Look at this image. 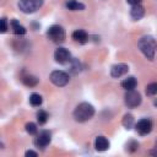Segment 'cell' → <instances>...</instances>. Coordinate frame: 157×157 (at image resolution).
<instances>
[{"label": "cell", "mask_w": 157, "mask_h": 157, "mask_svg": "<svg viewBox=\"0 0 157 157\" xmlns=\"http://www.w3.org/2000/svg\"><path fill=\"white\" fill-rule=\"evenodd\" d=\"M135 129H136V131H137L141 136H145V135L150 134L151 130H152V121H151V119H148V118L140 119V120L135 124Z\"/></svg>", "instance_id": "8"}, {"label": "cell", "mask_w": 157, "mask_h": 157, "mask_svg": "<svg viewBox=\"0 0 157 157\" xmlns=\"http://www.w3.org/2000/svg\"><path fill=\"white\" fill-rule=\"evenodd\" d=\"M137 47L141 50V53L148 59V60H153L155 59V53H156V39L152 36H144L139 39L137 42Z\"/></svg>", "instance_id": "1"}, {"label": "cell", "mask_w": 157, "mask_h": 157, "mask_svg": "<svg viewBox=\"0 0 157 157\" xmlns=\"http://www.w3.org/2000/svg\"><path fill=\"white\" fill-rule=\"evenodd\" d=\"M47 37L54 43H63L65 40V29L59 25H53L47 29Z\"/></svg>", "instance_id": "3"}, {"label": "cell", "mask_w": 157, "mask_h": 157, "mask_svg": "<svg viewBox=\"0 0 157 157\" xmlns=\"http://www.w3.org/2000/svg\"><path fill=\"white\" fill-rule=\"evenodd\" d=\"M94 148L99 152H103V151H107L109 148V141L107 137L104 136H97L96 140H94Z\"/></svg>", "instance_id": "12"}, {"label": "cell", "mask_w": 157, "mask_h": 157, "mask_svg": "<svg viewBox=\"0 0 157 157\" xmlns=\"http://www.w3.org/2000/svg\"><path fill=\"white\" fill-rule=\"evenodd\" d=\"M94 115V108L88 102L80 103L74 110V119L78 123H85Z\"/></svg>", "instance_id": "2"}, {"label": "cell", "mask_w": 157, "mask_h": 157, "mask_svg": "<svg viewBox=\"0 0 157 157\" xmlns=\"http://www.w3.org/2000/svg\"><path fill=\"white\" fill-rule=\"evenodd\" d=\"M156 93H157V83L156 82H152V83L146 86V94L147 96H155Z\"/></svg>", "instance_id": "21"}, {"label": "cell", "mask_w": 157, "mask_h": 157, "mask_svg": "<svg viewBox=\"0 0 157 157\" xmlns=\"http://www.w3.org/2000/svg\"><path fill=\"white\" fill-rule=\"evenodd\" d=\"M52 141V134L50 131L48 130H42L39 134H37V136L34 137V146L36 147H40V148H44L47 147Z\"/></svg>", "instance_id": "7"}, {"label": "cell", "mask_w": 157, "mask_h": 157, "mask_svg": "<svg viewBox=\"0 0 157 157\" xmlns=\"http://www.w3.org/2000/svg\"><path fill=\"white\" fill-rule=\"evenodd\" d=\"M141 101H142V98H141L140 92H137L135 90L126 91V93L124 96V102H125V105L128 108H135V107L140 105Z\"/></svg>", "instance_id": "6"}, {"label": "cell", "mask_w": 157, "mask_h": 157, "mask_svg": "<svg viewBox=\"0 0 157 157\" xmlns=\"http://www.w3.org/2000/svg\"><path fill=\"white\" fill-rule=\"evenodd\" d=\"M25 156H26V157H29V156H33V157H37V156H38V153H37L36 151H32V150H28V151H26V153H25Z\"/></svg>", "instance_id": "25"}, {"label": "cell", "mask_w": 157, "mask_h": 157, "mask_svg": "<svg viewBox=\"0 0 157 157\" xmlns=\"http://www.w3.org/2000/svg\"><path fill=\"white\" fill-rule=\"evenodd\" d=\"M7 28H9V26H7L6 18H0V33L7 32Z\"/></svg>", "instance_id": "24"}, {"label": "cell", "mask_w": 157, "mask_h": 157, "mask_svg": "<svg viewBox=\"0 0 157 157\" xmlns=\"http://www.w3.org/2000/svg\"><path fill=\"white\" fill-rule=\"evenodd\" d=\"M26 131H27L29 135H36V134L38 132V128H37V125H36L34 123L29 121V123L26 124Z\"/></svg>", "instance_id": "22"}, {"label": "cell", "mask_w": 157, "mask_h": 157, "mask_svg": "<svg viewBox=\"0 0 157 157\" xmlns=\"http://www.w3.org/2000/svg\"><path fill=\"white\" fill-rule=\"evenodd\" d=\"M141 1L142 0H126V2L130 5H137V4H141Z\"/></svg>", "instance_id": "26"}, {"label": "cell", "mask_w": 157, "mask_h": 157, "mask_svg": "<svg viewBox=\"0 0 157 157\" xmlns=\"http://www.w3.org/2000/svg\"><path fill=\"white\" fill-rule=\"evenodd\" d=\"M72 39L75 42H78L81 44L86 43L88 40V34L85 29H76L74 33H72Z\"/></svg>", "instance_id": "13"}, {"label": "cell", "mask_w": 157, "mask_h": 157, "mask_svg": "<svg viewBox=\"0 0 157 157\" xmlns=\"http://www.w3.org/2000/svg\"><path fill=\"white\" fill-rule=\"evenodd\" d=\"M121 123H123V125H124L125 129L130 130V129L134 126V117H132L131 114H125Z\"/></svg>", "instance_id": "19"}, {"label": "cell", "mask_w": 157, "mask_h": 157, "mask_svg": "<svg viewBox=\"0 0 157 157\" xmlns=\"http://www.w3.org/2000/svg\"><path fill=\"white\" fill-rule=\"evenodd\" d=\"M22 82L23 85H26L27 87H34L38 85L39 82V78L37 76H33V75H26L22 77Z\"/></svg>", "instance_id": "17"}, {"label": "cell", "mask_w": 157, "mask_h": 157, "mask_svg": "<svg viewBox=\"0 0 157 157\" xmlns=\"http://www.w3.org/2000/svg\"><path fill=\"white\" fill-rule=\"evenodd\" d=\"M128 71H129V66L126 64H124V63H119V64H115V65L112 66L110 75H112V77L118 78V77L125 75Z\"/></svg>", "instance_id": "10"}, {"label": "cell", "mask_w": 157, "mask_h": 157, "mask_svg": "<svg viewBox=\"0 0 157 157\" xmlns=\"http://www.w3.org/2000/svg\"><path fill=\"white\" fill-rule=\"evenodd\" d=\"M42 102H43V98H42L40 94H38V93H32V94L29 96V103H31V105H33V107H39V105L42 104Z\"/></svg>", "instance_id": "18"}, {"label": "cell", "mask_w": 157, "mask_h": 157, "mask_svg": "<svg viewBox=\"0 0 157 157\" xmlns=\"http://www.w3.org/2000/svg\"><path fill=\"white\" fill-rule=\"evenodd\" d=\"M17 6L25 13H33L43 6V0H20Z\"/></svg>", "instance_id": "4"}, {"label": "cell", "mask_w": 157, "mask_h": 157, "mask_svg": "<svg viewBox=\"0 0 157 157\" xmlns=\"http://www.w3.org/2000/svg\"><path fill=\"white\" fill-rule=\"evenodd\" d=\"M120 85H121V87H123L124 90H126V91H129V90H135V87H136V85H137V81H136V78H135L134 76H129V77L124 78Z\"/></svg>", "instance_id": "14"}, {"label": "cell", "mask_w": 157, "mask_h": 157, "mask_svg": "<svg viewBox=\"0 0 157 157\" xmlns=\"http://www.w3.org/2000/svg\"><path fill=\"white\" fill-rule=\"evenodd\" d=\"M65 6L71 11H82V10H85V5L82 2H78L77 0H67Z\"/></svg>", "instance_id": "15"}, {"label": "cell", "mask_w": 157, "mask_h": 157, "mask_svg": "<svg viewBox=\"0 0 157 157\" xmlns=\"http://www.w3.org/2000/svg\"><path fill=\"white\" fill-rule=\"evenodd\" d=\"M50 81L53 85L58 86V87H63V86H66L69 83V75L65 72V71H61V70H54L50 72V76H49Z\"/></svg>", "instance_id": "5"}, {"label": "cell", "mask_w": 157, "mask_h": 157, "mask_svg": "<svg viewBox=\"0 0 157 157\" xmlns=\"http://www.w3.org/2000/svg\"><path fill=\"white\" fill-rule=\"evenodd\" d=\"M145 15V9L137 4V5H132L131 6V10H130V17L134 20V21H139L144 17Z\"/></svg>", "instance_id": "11"}, {"label": "cell", "mask_w": 157, "mask_h": 157, "mask_svg": "<svg viewBox=\"0 0 157 157\" xmlns=\"http://www.w3.org/2000/svg\"><path fill=\"white\" fill-rule=\"evenodd\" d=\"M139 148V142L135 141V140H130L128 144H126V150L130 151V152H134Z\"/></svg>", "instance_id": "23"}, {"label": "cell", "mask_w": 157, "mask_h": 157, "mask_svg": "<svg viewBox=\"0 0 157 157\" xmlns=\"http://www.w3.org/2000/svg\"><path fill=\"white\" fill-rule=\"evenodd\" d=\"M54 59H55L56 63L64 65V64H67L69 61H71V54L65 48H58L54 52Z\"/></svg>", "instance_id": "9"}, {"label": "cell", "mask_w": 157, "mask_h": 157, "mask_svg": "<svg viewBox=\"0 0 157 157\" xmlns=\"http://www.w3.org/2000/svg\"><path fill=\"white\" fill-rule=\"evenodd\" d=\"M11 28L15 34H18V36L26 34V28L22 25H20V22L17 20H11Z\"/></svg>", "instance_id": "16"}, {"label": "cell", "mask_w": 157, "mask_h": 157, "mask_svg": "<svg viewBox=\"0 0 157 157\" xmlns=\"http://www.w3.org/2000/svg\"><path fill=\"white\" fill-rule=\"evenodd\" d=\"M48 113L45 112V110H43V109H39L38 112H37V121L39 123V125H43V124H45L47 123V120H48Z\"/></svg>", "instance_id": "20"}]
</instances>
